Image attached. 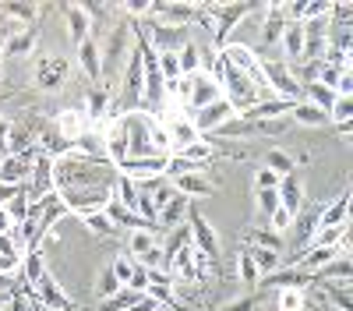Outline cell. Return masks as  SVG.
<instances>
[{"mask_svg":"<svg viewBox=\"0 0 353 311\" xmlns=\"http://www.w3.org/2000/svg\"><path fill=\"white\" fill-rule=\"evenodd\" d=\"M113 184H117V166L106 156L71 149L53 159V191L61 194V202L74 216L103 209L113 198Z\"/></svg>","mask_w":353,"mask_h":311,"instance_id":"cell-1","label":"cell"},{"mask_svg":"<svg viewBox=\"0 0 353 311\" xmlns=\"http://www.w3.org/2000/svg\"><path fill=\"white\" fill-rule=\"evenodd\" d=\"M131 46H134V21L121 18L106 32V43H99V64H103V85L106 89H113V78L124 71Z\"/></svg>","mask_w":353,"mask_h":311,"instance_id":"cell-2","label":"cell"},{"mask_svg":"<svg viewBox=\"0 0 353 311\" xmlns=\"http://www.w3.org/2000/svg\"><path fill=\"white\" fill-rule=\"evenodd\" d=\"M261 74H265V85H269V92L276 99H290V103L301 99V85H297L286 61H261Z\"/></svg>","mask_w":353,"mask_h":311,"instance_id":"cell-3","label":"cell"},{"mask_svg":"<svg viewBox=\"0 0 353 311\" xmlns=\"http://www.w3.org/2000/svg\"><path fill=\"white\" fill-rule=\"evenodd\" d=\"M28 297H32L43 311H74V301H68L64 287L53 279V272H46L32 290H28Z\"/></svg>","mask_w":353,"mask_h":311,"instance_id":"cell-4","label":"cell"},{"mask_svg":"<svg viewBox=\"0 0 353 311\" xmlns=\"http://www.w3.org/2000/svg\"><path fill=\"white\" fill-rule=\"evenodd\" d=\"M25 194H28V202H39L43 194H53V156L46 152H36L32 159V170H28V181H25Z\"/></svg>","mask_w":353,"mask_h":311,"instance_id":"cell-5","label":"cell"},{"mask_svg":"<svg viewBox=\"0 0 353 311\" xmlns=\"http://www.w3.org/2000/svg\"><path fill=\"white\" fill-rule=\"evenodd\" d=\"M36 74V85H39V89H61V85L68 81V74H71V64L64 61V57H53V53H43L39 57V61H36V68H32Z\"/></svg>","mask_w":353,"mask_h":311,"instance_id":"cell-6","label":"cell"},{"mask_svg":"<svg viewBox=\"0 0 353 311\" xmlns=\"http://www.w3.org/2000/svg\"><path fill=\"white\" fill-rule=\"evenodd\" d=\"M188 226H191V248L201 251V254H209L212 262H219L223 248H219V234L209 226V219L198 216V212H191V216H188Z\"/></svg>","mask_w":353,"mask_h":311,"instance_id":"cell-7","label":"cell"},{"mask_svg":"<svg viewBox=\"0 0 353 311\" xmlns=\"http://www.w3.org/2000/svg\"><path fill=\"white\" fill-rule=\"evenodd\" d=\"M230 117H233V106H230L226 99H216V103H209L205 110H194V113H191V124H194V131L205 138V134H212L216 128H223Z\"/></svg>","mask_w":353,"mask_h":311,"instance_id":"cell-8","label":"cell"},{"mask_svg":"<svg viewBox=\"0 0 353 311\" xmlns=\"http://www.w3.org/2000/svg\"><path fill=\"white\" fill-rule=\"evenodd\" d=\"M223 99V89H219V81L209 74V71H198L194 81H191V96H188V113L194 110H205L209 103Z\"/></svg>","mask_w":353,"mask_h":311,"instance_id":"cell-9","label":"cell"},{"mask_svg":"<svg viewBox=\"0 0 353 311\" xmlns=\"http://www.w3.org/2000/svg\"><path fill=\"white\" fill-rule=\"evenodd\" d=\"M74 57H78V71L88 78V85H99L103 81V64H99V43L88 36L74 46Z\"/></svg>","mask_w":353,"mask_h":311,"instance_id":"cell-10","label":"cell"},{"mask_svg":"<svg viewBox=\"0 0 353 311\" xmlns=\"http://www.w3.org/2000/svg\"><path fill=\"white\" fill-rule=\"evenodd\" d=\"M276 194H279V205H283L290 216L304 212V181L297 177V170H293V174H286V177H279Z\"/></svg>","mask_w":353,"mask_h":311,"instance_id":"cell-11","label":"cell"},{"mask_svg":"<svg viewBox=\"0 0 353 311\" xmlns=\"http://www.w3.org/2000/svg\"><path fill=\"white\" fill-rule=\"evenodd\" d=\"M163 128H166V134H170V152H181V149L194 146V141L201 138V134L194 131V124H191V113H181V117H170Z\"/></svg>","mask_w":353,"mask_h":311,"instance_id":"cell-12","label":"cell"},{"mask_svg":"<svg viewBox=\"0 0 353 311\" xmlns=\"http://www.w3.org/2000/svg\"><path fill=\"white\" fill-rule=\"evenodd\" d=\"M188 216H191V198H184L181 191H176L170 202L159 209V216H156V226H159V234H166V230H173V226H181V223H188Z\"/></svg>","mask_w":353,"mask_h":311,"instance_id":"cell-13","label":"cell"},{"mask_svg":"<svg viewBox=\"0 0 353 311\" xmlns=\"http://www.w3.org/2000/svg\"><path fill=\"white\" fill-rule=\"evenodd\" d=\"M46 272H50V269H46V254H43V248H28V251H25V259H21V272H18L21 283H25V294L32 290Z\"/></svg>","mask_w":353,"mask_h":311,"instance_id":"cell-14","label":"cell"},{"mask_svg":"<svg viewBox=\"0 0 353 311\" xmlns=\"http://www.w3.org/2000/svg\"><path fill=\"white\" fill-rule=\"evenodd\" d=\"M53 124H57V131L64 134L68 146H74V141H78L85 131H92V128H88V121H85V110H61Z\"/></svg>","mask_w":353,"mask_h":311,"instance_id":"cell-15","label":"cell"},{"mask_svg":"<svg viewBox=\"0 0 353 311\" xmlns=\"http://www.w3.org/2000/svg\"><path fill=\"white\" fill-rule=\"evenodd\" d=\"M173 188L181 191L184 198H209V194L216 191L212 177H209V174H201V170H191V174L176 177V181H173Z\"/></svg>","mask_w":353,"mask_h":311,"instance_id":"cell-16","label":"cell"},{"mask_svg":"<svg viewBox=\"0 0 353 311\" xmlns=\"http://www.w3.org/2000/svg\"><path fill=\"white\" fill-rule=\"evenodd\" d=\"M318 226H350V191L343 188L329 205H321Z\"/></svg>","mask_w":353,"mask_h":311,"instance_id":"cell-17","label":"cell"},{"mask_svg":"<svg viewBox=\"0 0 353 311\" xmlns=\"http://www.w3.org/2000/svg\"><path fill=\"white\" fill-rule=\"evenodd\" d=\"M290 124H297V128H325L329 124V113L325 110H318L304 99H297L290 106Z\"/></svg>","mask_w":353,"mask_h":311,"instance_id":"cell-18","label":"cell"},{"mask_svg":"<svg viewBox=\"0 0 353 311\" xmlns=\"http://www.w3.org/2000/svg\"><path fill=\"white\" fill-rule=\"evenodd\" d=\"M64 21H68V36L71 43L78 46L81 39H88V32H92V21H88V14L81 11V4H64Z\"/></svg>","mask_w":353,"mask_h":311,"instance_id":"cell-19","label":"cell"},{"mask_svg":"<svg viewBox=\"0 0 353 311\" xmlns=\"http://www.w3.org/2000/svg\"><path fill=\"white\" fill-rule=\"evenodd\" d=\"M170 156H181L188 166H194V170H205L212 159H216V146L209 138H198L194 146H188V149H181V152H170Z\"/></svg>","mask_w":353,"mask_h":311,"instance_id":"cell-20","label":"cell"},{"mask_svg":"<svg viewBox=\"0 0 353 311\" xmlns=\"http://www.w3.org/2000/svg\"><path fill=\"white\" fill-rule=\"evenodd\" d=\"M254 134H258L254 124L244 121V117H237V113H233V117H230L223 128L212 131V138H219V141H233V138H244V141H248V138H254ZM212 138H209V141H212Z\"/></svg>","mask_w":353,"mask_h":311,"instance_id":"cell-21","label":"cell"},{"mask_svg":"<svg viewBox=\"0 0 353 311\" xmlns=\"http://www.w3.org/2000/svg\"><path fill=\"white\" fill-rule=\"evenodd\" d=\"M248 254H251L254 269L261 272V279L283 269V251H272V248H248Z\"/></svg>","mask_w":353,"mask_h":311,"instance_id":"cell-22","label":"cell"},{"mask_svg":"<svg viewBox=\"0 0 353 311\" xmlns=\"http://www.w3.org/2000/svg\"><path fill=\"white\" fill-rule=\"evenodd\" d=\"M176 64H181V74H198L201 64H205V50H201V43H198V39H188L184 50L176 53Z\"/></svg>","mask_w":353,"mask_h":311,"instance_id":"cell-23","label":"cell"},{"mask_svg":"<svg viewBox=\"0 0 353 311\" xmlns=\"http://www.w3.org/2000/svg\"><path fill=\"white\" fill-rule=\"evenodd\" d=\"M265 170H272L276 177H286V174H293L297 170V163H293V156L286 152V149H269L265 152V163H261Z\"/></svg>","mask_w":353,"mask_h":311,"instance_id":"cell-24","label":"cell"},{"mask_svg":"<svg viewBox=\"0 0 353 311\" xmlns=\"http://www.w3.org/2000/svg\"><path fill=\"white\" fill-rule=\"evenodd\" d=\"M32 50H36L32 32H21V36H14V39H4V43H0V57H28Z\"/></svg>","mask_w":353,"mask_h":311,"instance_id":"cell-25","label":"cell"},{"mask_svg":"<svg viewBox=\"0 0 353 311\" xmlns=\"http://www.w3.org/2000/svg\"><path fill=\"white\" fill-rule=\"evenodd\" d=\"M346 234H350V226H318L311 244H318V248H339Z\"/></svg>","mask_w":353,"mask_h":311,"instance_id":"cell-26","label":"cell"},{"mask_svg":"<svg viewBox=\"0 0 353 311\" xmlns=\"http://www.w3.org/2000/svg\"><path fill=\"white\" fill-rule=\"evenodd\" d=\"M81 223L88 226V230H92L96 237H113L117 230H113V223L106 219V212L103 209H92V212H81Z\"/></svg>","mask_w":353,"mask_h":311,"instance_id":"cell-27","label":"cell"},{"mask_svg":"<svg viewBox=\"0 0 353 311\" xmlns=\"http://www.w3.org/2000/svg\"><path fill=\"white\" fill-rule=\"evenodd\" d=\"M350 121H353V96H336V103L329 106V124L343 128Z\"/></svg>","mask_w":353,"mask_h":311,"instance_id":"cell-28","label":"cell"},{"mask_svg":"<svg viewBox=\"0 0 353 311\" xmlns=\"http://www.w3.org/2000/svg\"><path fill=\"white\" fill-rule=\"evenodd\" d=\"M279 311H304L307 308V294L304 290H290V287H279V297H276Z\"/></svg>","mask_w":353,"mask_h":311,"instance_id":"cell-29","label":"cell"},{"mask_svg":"<svg viewBox=\"0 0 353 311\" xmlns=\"http://www.w3.org/2000/svg\"><path fill=\"white\" fill-rule=\"evenodd\" d=\"M28 205H32V202H28V194H25V188H14V194H11V202L4 205L14 226H18V223L25 219V212H28Z\"/></svg>","mask_w":353,"mask_h":311,"instance_id":"cell-30","label":"cell"},{"mask_svg":"<svg viewBox=\"0 0 353 311\" xmlns=\"http://www.w3.org/2000/svg\"><path fill=\"white\" fill-rule=\"evenodd\" d=\"M117 290H121V279H117V276H113V269L106 265V269L96 276V297H99V301H106V297H113Z\"/></svg>","mask_w":353,"mask_h":311,"instance_id":"cell-31","label":"cell"},{"mask_svg":"<svg viewBox=\"0 0 353 311\" xmlns=\"http://www.w3.org/2000/svg\"><path fill=\"white\" fill-rule=\"evenodd\" d=\"M237 276H241V283H248V287H258V283H261V272L254 269V262H251L248 251L237 254Z\"/></svg>","mask_w":353,"mask_h":311,"instance_id":"cell-32","label":"cell"},{"mask_svg":"<svg viewBox=\"0 0 353 311\" xmlns=\"http://www.w3.org/2000/svg\"><path fill=\"white\" fill-rule=\"evenodd\" d=\"M145 297H152L156 304H173V283H149V287H145Z\"/></svg>","mask_w":353,"mask_h":311,"instance_id":"cell-33","label":"cell"},{"mask_svg":"<svg viewBox=\"0 0 353 311\" xmlns=\"http://www.w3.org/2000/svg\"><path fill=\"white\" fill-rule=\"evenodd\" d=\"M134 265H138V262L131 259L128 251H121V254H117V259H113V265H110V269H113V276H117V279H121V287L128 283V276H131V269H134Z\"/></svg>","mask_w":353,"mask_h":311,"instance_id":"cell-34","label":"cell"},{"mask_svg":"<svg viewBox=\"0 0 353 311\" xmlns=\"http://www.w3.org/2000/svg\"><path fill=\"white\" fill-rule=\"evenodd\" d=\"M254 202H258V212L269 219L276 212V205H279V194H276V188L272 191H254Z\"/></svg>","mask_w":353,"mask_h":311,"instance_id":"cell-35","label":"cell"},{"mask_svg":"<svg viewBox=\"0 0 353 311\" xmlns=\"http://www.w3.org/2000/svg\"><path fill=\"white\" fill-rule=\"evenodd\" d=\"M254 131L258 134H286L290 131V117H276V121H254Z\"/></svg>","mask_w":353,"mask_h":311,"instance_id":"cell-36","label":"cell"},{"mask_svg":"<svg viewBox=\"0 0 353 311\" xmlns=\"http://www.w3.org/2000/svg\"><path fill=\"white\" fill-rule=\"evenodd\" d=\"M290 226H293V216H290V212H286V209H283V205H276V212H272V216H269V230H272V234H279V237H283V234H286V230H290Z\"/></svg>","mask_w":353,"mask_h":311,"instance_id":"cell-37","label":"cell"},{"mask_svg":"<svg viewBox=\"0 0 353 311\" xmlns=\"http://www.w3.org/2000/svg\"><path fill=\"white\" fill-rule=\"evenodd\" d=\"M128 290H134V294H145V287H149V269H141V265H134L131 269V276H128V283H124Z\"/></svg>","mask_w":353,"mask_h":311,"instance_id":"cell-38","label":"cell"},{"mask_svg":"<svg viewBox=\"0 0 353 311\" xmlns=\"http://www.w3.org/2000/svg\"><path fill=\"white\" fill-rule=\"evenodd\" d=\"M276 184H279V177L272 174V170H265V166L254 170V191H272Z\"/></svg>","mask_w":353,"mask_h":311,"instance_id":"cell-39","label":"cell"},{"mask_svg":"<svg viewBox=\"0 0 353 311\" xmlns=\"http://www.w3.org/2000/svg\"><path fill=\"white\" fill-rule=\"evenodd\" d=\"M336 96H353V68H346L336 81Z\"/></svg>","mask_w":353,"mask_h":311,"instance_id":"cell-40","label":"cell"},{"mask_svg":"<svg viewBox=\"0 0 353 311\" xmlns=\"http://www.w3.org/2000/svg\"><path fill=\"white\" fill-rule=\"evenodd\" d=\"M219 311H258V301L254 297H241V301H233V304H226Z\"/></svg>","mask_w":353,"mask_h":311,"instance_id":"cell-41","label":"cell"},{"mask_svg":"<svg viewBox=\"0 0 353 311\" xmlns=\"http://www.w3.org/2000/svg\"><path fill=\"white\" fill-rule=\"evenodd\" d=\"M11 226H14V223H11V216H8V209H0V234H8V230H11Z\"/></svg>","mask_w":353,"mask_h":311,"instance_id":"cell-42","label":"cell"},{"mask_svg":"<svg viewBox=\"0 0 353 311\" xmlns=\"http://www.w3.org/2000/svg\"><path fill=\"white\" fill-rule=\"evenodd\" d=\"M8 304H11V294H0V311H8Z\"/></svg>","mask_w":353,"mask_h":311,"instance_id":"cell-43","label":"cell"}]
</instances>
